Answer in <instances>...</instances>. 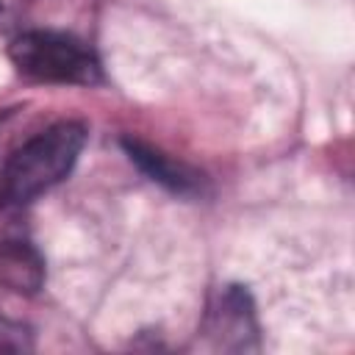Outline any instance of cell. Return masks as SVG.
<instances>
[{"label":"cell","mask_w":355,"mask_h":355,"mask_svg":"<svg viewBox=\"0 0 355 355\" xmlns=\"http://www.w3.org/2000/svg\"><path fill=\"white\" fill-rule=\"evenodd\" d=\"M86 144L80 122H55L22 141L0 169V205H25L61 183Z\"/></svg>","instance_id":"6da1fadb"},{"label":"cell","mask_w":355,"mask_h":355,"mask_svg":"<svg viewBox=\"0 0 355 355\" xmlns=\"http://www.w3.org/2000/svg\"><path fill=\"white\" fill-rule=\"evenodd\" d=\"M8 58L14 67L42 83H69L94 86L100 83L97 55L75 36L55 31H25L8 44Z\"/></svg>","instance_id":"7a4b0ae2"},{"label":"cell","mask_w":355,"mask_h":355,"mask_svg":"<svg viewBox=\"0 0 355 355\" xmlns=\"http://www.w3.org/2000/svg\"><path fill=\"white\" fill-rule=\"evenodd\" d=\"M208 333L225 349H255L258 347V319L247 288H222L216 305L208 311Z\"/></svg>","instance_id":"3957f363"},{"label":"cell","mask_w":355,"mask_h":355,"mask_svg":"<svg viewBox=\"0 0 355 355\" xmlns=\"http://www.w3.org/2000/svg\"><path fill=\"white\" fill-rule=\"evenodd\" d=\"M122 147L130 155V161L144 175H150V180L166 186L169 191H175V194H197L202 189L200 172H194L191 166L169 158L166 153L155 150L153 144H144L139 139H122Z\"/></svg>","instance_id":"277c9868"},{"label":"cell","mask_w":355,"mask_h":355,"mask_svg":"<svg viewBox=\"0 0 355 355\" xmlns=\"http://www.w3.org/2000/svg\"><path fill=\"white\" fill-rule=\"evenodd\" d=\"M0 283L17 294H36L44 283V258L31 241L0 244Z\"/></svg>","instance_id":"5b68a950"},{"label":"cell","mask_w":355,"mask_h":355,"mask_svg":"<svg viewBox=\"0 0 355 355\" xmlns=\"http://www.w3.org/2000/svg\"><path fill=\"white\" fill-rule=\"evenodd\" d=\"M33 349L31 330L19 322L0 319V352H28Z\"/></svg>","instance_id":"8992f818"}]
</instances>
